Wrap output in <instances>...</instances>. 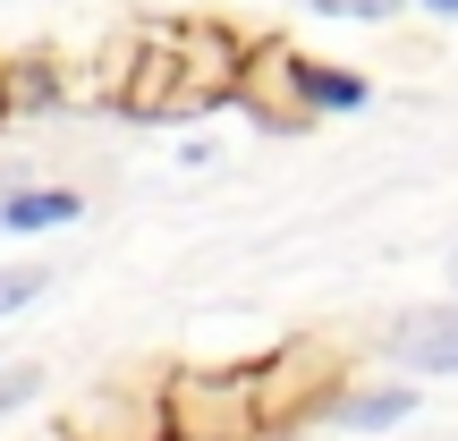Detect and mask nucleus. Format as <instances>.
I'll return each mask as SVG.
<instances>
[{"label":"nucleus","mask_w":458,"mask_h":441,"mask_svg":"<svg viewBox=\"0 0 458 441\" xmlns=\"http://www.w3.org/2000/svg\"><path fill=\"white\" fill-rule=\"evenodd\" d=\"M246 77V43L213 17L196 26H145L111 51V102L128 119H196L221 111Z\"/></svg>","instance_id":"1"},{"label":"nucleus","mask_w":458,"mask_h":441,"mask_svg":"<svg viewBox=\"0 0 458 441\" xmlns=\"http://www.w3.org/2000/svg\"><path fill=\"white\" fill-rule=\"evenodd\" d=\"M340 399V357H331L323 340H289L272 365H255V433L263 425H289V416H306V408H331Z\"/></svg>","instance_id":"2"},{"label":"nucleus","mask_w":458,"mask_h":441,"mask_svg":"<svg viewBox=\"0 0 458 441\" xmlns=\"http://www.w3.org/2000/svg\"><path fill=\"white\" fill-rule=\"evenodd\" d=\"M170 425L179 433H255V374H213V382H170Z\"/></svg>","instance_id":"3"},{"label":"nucleus","mask_w":458,"mask_h":441,"mask_svg":"<svg viewBox=\"0 0 458 441\" xmlns=\"http://www.w3.org/2000/svg\"><path fill=\"white\" fill-rule=\"evenodd\" d=\"M238 94L255 102V119H272V128H306V60H297L289 43H263V60H246Z\"/></svg>","instance_id":"4"},{"label":"nucleus","mask_w":458,"mask_h":441,"mask_svg":"<svg viewBox=\"0 0 458 441\" xmlns=\"http://www.w3.org/2000/svg\"><path fill=\"white\" fill-rule=\"evenodd\" d=\"M391 365L399 374H458V306L408 314V323L391 331Z\"/></svg>","instance_id":"5"},{"label":"nucleus","mask_w":458,"mask_h":441,"mask_svg":"<svg viewBox=\"0 0 458 441\" xmlns=\"http://www.w3.org/2000/svg\"><path fill=\"white\" fill-rule=\"evenodd\" d=\"M331 416H340L348 433H382V425H399V416H416V391L408 382H382V391H365V399H331Z\"/></svg>","instance_id":"6"},{"label":"nucleus","mask_w":458,"mask_h":441,"mask_svg":"<svg viewBox=\"0 0 458 441\" xmlns=\"http://www.w3.org/2000/svg\"><path fill=\"white\" fill-rule=\"evenodd\" d=\"M0 221L9 229H60V221H77V196H68V187H34V196L0 204Z\"/></svg>","instance_id":"7"},{"label":"nucleus","mask_w":458,"mask_h":441,"mask_svg":"<svg viewBox=\"0 0 458 441\" xmlns=\"http://www.w3.org/2000/svg\"><path fill=\"white\" fill-rule=\"evenodd\" d=\"M0 85H9V111H51V102H60L51 60H17V68H0Z\"/></svg>","instance_id":"8"},{"label":"nucleus","mask_w":458,"mask_h":441,"mask_svg":"<svg viewBox=\"0 0 458 441\" xmlns=\"http://www.w3.org/2000/svg\"><path fill=\"white\" fill-rule=\"evenodd\" d=\"M306 102H314V111H357L365 77H348V68H306Z\"/></svg>","instance_id":"9"},{"label":"nucleus","mask_w":458,"mask_h":441,"mask_svg":"<svg viewBox=\"0 0 458 441\" xmlns=\"http://www.w3.org/2000/svg\"><path fill=\"white\" fill-rule=\"evenodd\" d=\"M34 297H43V263H9V272H0V314L34 306Z\"/></svg>","instance_id":"10"},{"label":"nucleus","mask_w":458,"mask_h":441,"mask_svg":"<svg viewBox=\"0 0 458 441\" xmlns=\"http://www.w3.org/2000/svg\"><path fill=\"white\" fill-rule=\"evenodd\" d=\"M314 9H323V17H391L399 0H314Z\"/></svg>","instance_id":"11"},{"label":"nucleus","mask_w":458,"mask_h":441,"mask_svg":"<svg viewBox=\"0 0 458 441\" xmlns=\"http://www.w3.org/2000/svg\"><path fill=\"white\" fill-rule=\"evenodd\" d=\"M34 382H43V374H26V365H17V374H0V416H9V408H26V399H34Z\"/></svg>","instance_id":"12"},{"label":"nucleus","mask_w":458,"mask_h":441,"mask_svg":"<svg viewBox=\"0 0 458 441\" xmlns=\"http://www.w3.org/2000/svg\"><path fill=\"white\" fill-rule=\"evenodd\" d=\"M425 9H442V17H458V0H425Z\"/></svg>","instance_id":"13"},{"label":"nucleus","mask_w":458,"mask_h":441,"mask_svg":"<svg viewBox=\"0 0 458 441\" xmlns=\"http://www.w3.org/2000/svg\"><path fill=\"white\" fill-rule=\"evenodd\" d=\"M0 119H9V85H0Z\"/></svg>","instance_id":"14"},{"label":"nucleus","mask_w":458,"mask_h":441,"mask_svg":"<svg viewBox=\"0 0 458 441\" xmlns=\"http://www.w3.org/2000/svg\"><path fill=\"white\" fill-rule=\"evenodd\" d=\"M280 441H289V433H280Z\"/></svg>","instance_id":"15"}]
</instances>
